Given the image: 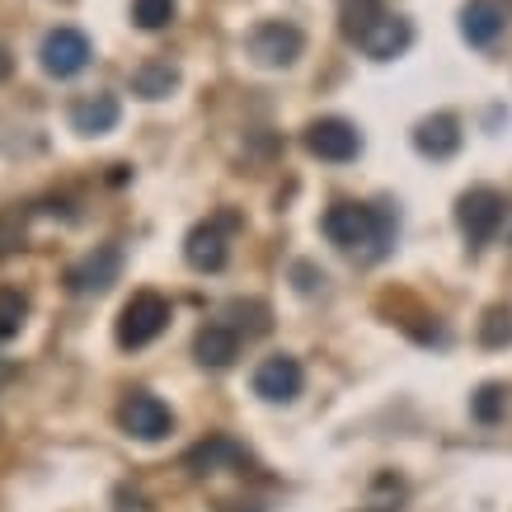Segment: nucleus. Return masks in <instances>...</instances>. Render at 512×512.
Instances as JSON below:
<instances>
[{"label":"nucleus","instance_id":"obj_1","mask_svg":"<svg viewBox=\"0 0 512 512\" xmlns=\"http://www.w3.org/2000/svg\"><path fill=\"white\" fill-rule=\"evenodd\" d=\"M329 245L339 249H367V259H386L400 231V212L390 202H334L325 217H320Z\"/></svg>","mask_w":512,"mask_h":512},{"label":"nucleus","instance_id":"obj_2","mask_svg":"<svg viewBox=\"0 0 512 512\" xmlns=\"http://www.w3.org/2000/svg\"><path fill=\"white\" fill-rule=\"evenodd\" d=\"M503 221H508V198H503L498 188L475 184L456 198V231L466 235L470 249L489 245V240L503 231Z\"/></svg>","mask_w":512,"mask_h":512},{"label":"nucleus","instance_id":"obj_3","mask_svg":"<svg viewBox=\"0 0 512 512\" xmlns=\"http://www.w3.org/2000/svg\"><path fill=\"white\" fill-rule=\"evenodd\" d=\"M165 325H170V301H165L160 292H137L123 311H118L113 339H118V348L137 353V348H146V343H156L160 334H165Z\"/></svg>","mask_w":512,"mask_h":512},{"label":"nucleus","instance_id":"obj_4","mask_svg":"<svg viewBox=\"0 0 512 512\" xmlns=\"http://www.w3.org/2000/svg\"><path fill=\"white\" fill-rule=\"evenodd\" d=\"M245 52L259 66H268V71H287L306 52V33L296 29V24H287V19H264V24L249 29Z\"/></svg>","mask_w":512,"mask_h":512},{"label":"nucleus","instance_id":"obj_5","mask_svg":"<svg viewBox=\"0 0 512 512\" xmlns=\"http://www.w3.org/2000/svg\"><path fill=\"white\" fill-rule=\"evenodd\" d=\"M118 428L137 442H160V437L174 433V414L170 404L151 395V390H132L123 404H118Z\"/></svg>","mask_w":512,"mask_h":512},{"label":"nucleus","instance_id":"obj_6","mask_svg":"<svg viewBox=\"0 0 512 512\" xmlns=\"http://www.w3.org/2000/svg\"><path fill=\"white\" fill-rule=\"evenodd\" d=\"M353 43L362 47L372 62H395V57H404V52H409V43H414V24H409L404 15L376 10V15L353 33Z\"/></svg>","mask_w":512,"mask_h":512},{"label":"nucleus","instance_id":"obj_7","mask_svg":"<svg viewBox=\"0 0 512 512\" xmlns=\"http://www.w3.org/2000/svg\"><path fill=\"white\" fill-rule=\"evenodd\" d=\"M301 141H306V151L315 160H329V165H348V160L362 156V132L348 118H315L301 132Z\"/></svg>","mask_w":512,"mask_h":512},{"label":"nucleus","instance_id":"obj_8","mask_svg":"<svg viewBox=\"0 0 512 512\" xmlns=\"http://www.w3.org/2000/svg\"><path fill=\"white\" fill-rule=\"evenodd\" d=\"M90 57H94V47H90V38H85L80 29H52L43 38V47H38L43 71L47 76H57V80L80 76V71L90 66Z\"/></svg>","mask_w":512,"mask_h":512},{"label":"nucleus","instance_id":"obj_9","mask_svg":"<svg viewBox=\"0 0 512 512\" xmlns=\"http://www.w3.org/2000/svg\"><path fill=\"white\" fill-rule=\"evenodd\" d=\"M254 395L259 400H268V404H287V400H296L301 390H306V367L296 362L292 353H278V357H264L259 367H254Z\"/></svg>","mask_w":512,"mask_h":512},{"label":"nucleus","instance_id":"obj_10","mask_svg":"<svg viewBox=\"0 0 512 512\" xmlns=\"http://www.w3.org/2000/svg\"><path fill=\"white\" fill-rule=\"evenodd\" d=\"M123 278V249L118 245H94L85 259H80L76 268H71V292L80 296H99V292H109L113 282Z\"/></svg>","mask_w":512,"mask_h":512},{"label":"nucleus","instance_id":"obj_11","mask_svg":"<svg viewBox=\"0 0 512 512\" xmlns=\"http://www.w3.org/2000/svg\"><path fill=\"white\" fill-rule=\"evenodd\" d=\"M409 141H414V151H419L423 160H451L461 151L466 132H461V118H456V113H428V118L414 123V137Z\"/></svg>","mask_w":512,"mask_h":512},{"label":"nucleus","instance_id":"obj_12","mask_svg":"<svg viewBox=\"0 0 512 512\" xmlns=\"http://www.w3.org/2000/svg\"><path fill=\"white\" fill-rule=\"evenodd\" d=\"M226 226H231V217L202 221V226H193V231L184 235V259L193 273H221V268H226V259H231V249H226Z\"/></svg>","mask_w":512,"mask_h":512},{"label":"nucleus","instance_id":"obj_13","mask_svg":"<svg viewBox=\"0 0 512 512\" xmlns=\"http://www.w3.org/2000/svg\"><path fill=\"white\" fill-rule=\"evenodd\" d=\"M249 456L245 447L235 442V437H207V442H198V447L184 456V470L188 475H198V480H207V475H221V470H240Z\"/></svg>","mask_w":512,"mask_h":512},{"label":"nucleus","instance_id":"obj_14","mask_svg":"<svg viewBox=\"0 0 512 512\" xmlns=\"http://www.w3.org/2000/svg\"><path fill=\"white\" fill-rule=\"evenodd\" d=\"M118 123H123V104L113 94H85L71 104V127L80 137H109Z\"/></svg>","mask_w":512,"mask_h":512},{"label":"nucleus","instance_id":"obj_15","mask_svg":"<svg viewBox=\"0 0 512 512\" xmlns=\"http://www.w3.org/2000/svg\"><path fill=\"white\" fill-rule=\"evenodd\" d=\"M193 357H198L202 367L221 372V367H231L235 357H240V334H235L231 325L212 320V325H202V329H198V339H193Z\"/></svg>","mask_w":512,"mask_h":512},{"label":"nucleus","instance_id":"obj_16","mask_svg":"<svg viewBox=\"0 0 512 512\" xmlns=\"http://www.w3.org/2000/svg\"><path fill=\"white\" fill-rule=\"evenodd\" d=\"M503 33V10H498V0H466V10H461V38L470 47H489Z\"/></svg>","mask_w":512,"mask_h":512},{"label":"nucleus","instance_id":"obj_17","mask_svg":"<svg viewBox=\"0 0 512 512\" xmlns=\"http://www.w3.org/2000/svg\"><path fill=\"white\" fill-rule=\"evenodd\" d=\"M179 90V66L174 62H146L132 71V94L141 99H170Z\"/></svg>","mask_w":512,"mask_h":512},{"label":"nucleus","instance_id":"obj_18","mask_svg":"<svg viewBox=\"0 0 512 512\" xmlns=\"http://www.w3.org/2000/svg\"><path fill=\"white\" fill-rule=\"evenodd\" d=\"M508 395L512 390L503 386V381H484L475 395H470V414H475V423H498L503 414H508Z\"/></svg>","mask_w":512,"mask_h":512},{"label":"nucleus","instance_id":"obj_19","mask_svg":"<svg viewBox=\"0 0 512 512\" xmlns=\"http://www.w3.org/2000/svg\"><path fill=\"white\" fill-rule=\"evenodd\" d=\"M24 320H29V296L19 287H0V343L19 339Z\"/></svg>","mask_w":512,"mask_h":512},{"label":"nucleus","instance_id":"obj_20","mask_svg":"<svg viewBox=\"0 0 512 512\" xmlns=\"http://www.w3.org/2000/svg\"><path fill=\"white\" fill-rule=\"evenodd\" d=\"M174 15H179V5H174V0H132V24L146 29V33L174 24Z\"/></svg>","mask_w":512,"mask_h":512},{"label":"nucleus","instance_id":"obj_21","mask_svg":"<svg viewBox=\"0 0 512 512\" xmlns=\"http://www.w3.org/2000/svg\"><path fill=\"white\" fill-rule=\"evenodd\" d=\"M480 343H484V348H508V343H512V311H508V306H489V311H484Z\"/></svg>","mask_w":512,"mask_h":512},{"label":"nucleus","instance_id":"obj_22","mask_svg":"<svg viewBox=\"0 0 512 512\" xmlns=\"http://www.w3.org/2000/svg\"><path fill=\"white\" fill-rule=\"evenodd\" d=\"M24 212L10 207V212H0V259H10L15 249H24Z\"/></svg>","mask_w":512,"mask_h":512},{"label":"nucleus","instance_id":"obj_23","mask_svg":"<svg viewBox=\"0 0 512 512\" xmlns=\"http://www.w3.org/2000/svg\"><path fill=\"white\" fill-rule=\"evenodd\" d=\"M376 10H381V0H343V33L353 38V33L376 15Z\"/></svg>","mask_w":512,"mask_h":512},{"label":"nucleus","instance_id":"obj_24","mask_svg":"<svg viewBox=\"0 0 512 512\" xmlns=\"http://www.w3.org/2000/svg\"><path fill=\"white\" fill-rule=\"evenodd\" d=\"M235 508H240V503H235V498H221V503H217V512H235ZM245 512H259V508H254V503H249Z\"/></svg>","mask_w":512,"mask_h":512}]
</instances>
